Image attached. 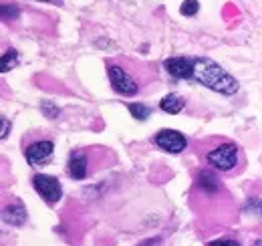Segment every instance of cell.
I'll return each instance as SVG.
<instances>
[{"instance_id": "cell-5", "label": "cell", "mask_w": 262, "mask_h": 246, "mask_svg": "<svg viewBox=\"0 0 262 246\" xmlns=\"http://www.w3.org/2000/svg\"><path fill=\"white\" fill-rule=\"evenodd\" d=\"M55 154V141L47 131H34L23 137V155L29 161V166L38 168L53 159Z\"/></svg>"}, {"instance_id": "cell-15", "label": "cell", "mask_w": 262, "mask_h": 246, "mask_svg": "<svg viewBox=\"0 0 262 246\" xmlns=\"http://www.w3.org/2000/svg\"><path fill=\"white\" fill-rule=\"evenodd\" d=\"M10 18H12V20H16V18H18V6H16V4H12V2H10V4H8V2H4V4H2V20H6V23H8Z\"/></svg>"}, {"instance_id": "cell-9", "label": "cell", "mask_w": 262, "mask_h": 246, "mask_svg": "<svg viewBox=\"0 0 262 246\" xmlns=\"http://www.w3.org/2000/svg\"><path fill=\"white\" fill-rule=\"evenodd\" d=\"M2 220L10 226H23L27 222V208L20 200L10 198V202L4 204L2 208Z\"/></svg>"}, {"instance_id": "cell-11", "label": "cell", "mask_w": 262, "mask_h": 246, "mask_svg": "<svg viewBox=\"0 0 262 246\" xmlns=\"http://www.w3.org/2000/svg\"><path fill=\"white\" fill-rule=\"evenodd\" d=\"M127 109H129L131 117H135L137 121H145L151 115V107L145 103H129Z\"/></svg>"}, {"instance_id": "cell-16", "label": "cell", "mask_w": 262, "mask_h": 246, "mask_svg": "<svg viewBox=\"0 0 262 246\" xmlns=\"http://www.w3.org/2000/svg\"><path fill=\"white\" fill-rule=\"evenodd\" d=\"M208 246H242V244L238 240H232V238H218V240L208 242Z\"/></svg>"}, {"instance_id": "cell-14", "label": "cell", "mask_w": 262, "mask_h": 246, "mask_svg": "<svg viewBox=\"0 0 262 246\" xmlns=\"http://www.w3.org/2000/svg\"><path fill=\"white\" fill-rule=\"evenodd\" d=\"M198 10H200V2L198 0H184L182 6H180V12L184 16H196Z\"/></svg>"}, {"instance_id": "cell-13", "label": "cell", "mask_w": 262, "mask_h": 246, "mask_svg": "<svg viewBox=\"0 0 262 246\" xmlns=\"http://www.w3.org/2000/svg\"><path fill=\"white\" fill-rule=\"evenodd\" d=\"M242 212L244 214H254V216H262V200L260 198H248L242 206Z\"/></svg>"}, {"instance_id": "cell-10", "label": "cell", "mask_w": 262, "mask_h": 246, "mask_svg": "<svg viewBox=\"0 0 262 246\" xmlns=\"http://www.w3.org/2000/svg\"><path fill=\"white\" fill-rule=\"evenodd\" d=\"M186 105H188L186 97H182V95H178V93H167L164 99L160 101V109L165 111V113H169V115L182 113V111L186 109Z\"/></svg>"}, {"instance_id": "cell-8", "label": "cell", "mask_w": 262, "mask_h": 246, "mask_svg": "<svg viewBox=\"0 0 262 246\" xmlns=\"http://www.w3.org/2000/svg\"><path fill=\"white\" fill-rule=\"evenodd\" d=\"M164 69L173 79L192 81V77H194V57H169L164 61Z\"/></svg>"}, {"instance_id": "cell-18", "label": "cell", "mask_w": 262, "mask_h": 246, "mask_svg": "<svg viewBox=\"0 0 262 246\" xmlns=\"http://www.w3.org/2000/svg\"><path fill=\"white\" fill-rule=\"evenodd\" d=\"M8 131H10V121H8V117L2 115V133H0V137L6 139L8 137Z\"/></svg>"}, {"instance_id": "cell-12", "label": "cell", "mask_w": 262, "mask_h": 246, "mask_svg": "<svg viewBox=\"0 0 262 246\" xmlns=\"http://www.w3.org/2000/svg\"><path fill=\"white\" fill-rule=\"evenodd\" d=\"M18 67V53L16 49H6L2 53V73H8Z\"/></svg>"}, {"instance_id": "cell-17", "label": "cell", "mask_w": 262, "mask_h": 246, "mask_svg": "<svg viewBox=\"0 0 262 246\" xmlns=\"http://www.w3.org/2000/svg\"><path fill=\"white\" fill-rule=\"evenodd\" d=\"M42 111H47L51 119H55V117L59 115V109H57V107H55L53 103H42Z\"/></svg>"}, {"instance_id": "cell-2", "label": "cell", "mask_w": 262, "mask_h": 246, "mask_svg": "<svg viewBox=\"0 0 262 246\" xmlns=\"http://www.w3.org/2000/svg\"><path fill=\"white\" fill-rule=\"evenodd\" d=\"M198 150L208 168L222 176H236L246 166V157L240 146L226 137H206L198 144Z\"/></svg>"}, {"instance_id": "cell-20", "label": "cell", "mask_w": 262, "mask_h": 246, "mask_svg": "<svg viewBox=\"0 0 262 246\" xmlns=\"http://www.w3.org/2000/svg\"><path fill=\"white\" fill-rule=\"evenodd\" d=\"M254 246H262V240H256V242H254Z\"/></svg>"}, {"instance_id": "cell-1", "label": "cell", "mask_w": 262, "mask_h": 246, "mask_svg": "<svg viewBox=\"0 0 262 246\" xmlns=\"http://www.w3.org/2000/svg\"><path fill=\"white\" fill-rule=\"evenodd\" d=\"M111 89L123 97H135L145 91V85L158 81L156 69L131 59H109L105 63Z\"/></svg>"}, {"instance_id": "cell-3", "label": "cell", "mask_w": 262, "mask_h": 246, "mask_svg": "<svg viewBox=\"0 0 262 246\" xmlns=\"http://www.w3.org/2000/svg\"><path fill=\"white\" fill-rule=\"evenodd\" d=\"M192 81L204 85L206 89L222 93V95H234L240 89L236 77H232L224 67H220L210 57H194V77H192Z\"/></svg>"}, {"instance_id": "cell-7", "label": "cell", "mask_w": 262, "mask_h": 246, "mask_svg": "<svg viewBox=\"0 0 262 246\" xmlns=\"http://www.w3.org/2000/svg\"><path fill=\"white\" fill-rule=\"evenodd\" d=\"M154 144L165 154H182L188 148V137L178 129H160L154 135Z\"/></svg>"}, {"instance_id": "cell-19", "label": "cell", "mask_w": 262, "mask_h": 246, "mask_svg": "<svg viewBox=\"0 0 262 246\" xmlns=\"http://www.w3.org/2000/svg\"><path fill=\"white\" fill-rule=\"evenodd\" d=\"M36 2H51V4H61V0H36Z\"/></svg>"}, {"instance_id": "cell-6", "label": "cell", "mask_w": 262, "mask_h": 246, "mask_svg": "<svg viewBox=\"0 0 262 246\" xmlns=\"http://www.w3.org/2000/svg\"><path fill=\"white\" fill-rule=\"evenodd\" d=\"M34 192L47 202V204H57L63 198V186L59 178L49 176V174H34L33 176Z\"/></svg>"}, {"instance_id": "cell-4", "label": "cell", "mask_w": 262, "mask_h": 246, "mask_svg": "<svg viewBox=\"0 0 262 246\" xmlns=\"http://www.w3.org/2000/svg\"><path fill=\"white\" fill-rule=\"evenodd\" d=\"M113 155L109 152V148H81V150H73L67 159V174L73 180H87L91 174H95L101 170L103 157Z\"/></svg>"}]
</instances>
